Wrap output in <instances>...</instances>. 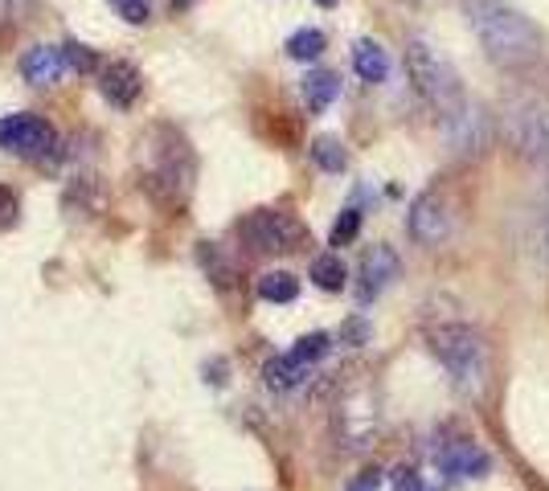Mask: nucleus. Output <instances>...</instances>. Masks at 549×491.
I'll list each match as a JSON object with an SVG mask.
<instances>
[{"label": "nucleus", "mask_w": 549, "mask_h": 491, "mask_svg": "<svg viewBox=\"0 0 549 491\" xmlns=\"http://www.w3.org/2000/svg\"><path fill=\"white\" fill-rule=\"evenodd\" d=\"M394 491H427V487H422V475L414 467H398L394 471Z\"/></svg>", "instance_id": "a878e982"}, {"label": "nucleus", "mask_w": 549, "mask_h": 491, "mask_svg": "<svg viewBox=\"0 0 549 491\" xmlns=\"http://www.w3.org/2000/svg\"><path fill=\"white\" fill-rule=\"evenodd\" d=\"M259 295L267 303H291L300 295V279L287 275V271H267V275H259Z\"/></svg>", "instance_id": "a211bd4d"}, {"label": "nucleus", "mask_w": 549, "mask_h": 491, "mask_svg": "<svg viewBox=\"0 0 549 491\" xmlns=\"http://www.w3.org/2000/svg\"><path fill=\"white\" fill-rule=\"evenodd\" d=\"M140 86H144V78L132 62H111L103 70V99L111 107H132L140 99Z\"/></svg>", "instance_id": "9b49d317"}, {"label": "nucleus", "mask_w": 549, "mask_h": 491, "mask_svg": "<svg viewBox=\"0 0 549 491\" xmlns=\"http://www.w3.org/2000/svg\"><path fill=\"white\" fill-rule=\"evenodd\" d=\"M357 234H361V209H353V205H349L341 217H336V226H332L328 242H332V246H349Z\"/></svg>", "instance_id": "5701e85b"}, {"label": "nucleus", "mask_w": 549, "mask_h": 491, "mask_svg": "<svg viewBox=\"0 0 549 491\" xmlns=\"http://www.w3.org/2000/svg\"><path fill=\"white\" fill-rule=\"evenodd\" d=\"M197 258H201V266H205V275L214 279L218 287H230V279H234V266L222 258V250H218L214 242H201V246H197Z\"/></svg>", "instance_id": "412c9836"}, {"label": "nucleus", "mask_w": 549, "mask_h": 491, "mask_svg": "<svg viewBox=\"0 0 549 491\" xmlns=\"http://www.w3.org/2000/svg\"><path fill=\"white\" fill-rule=\"evenodd\" d=\"M189 185H193V152H189V144L177 136V131H168L164 148H148L144 189L156 201H164V205H181Z\"/></svg>", "instance_id": "20e7f679"}, {"label": "nucleus", "mask_w": 549, "mask_h": 491, "mask_svg": "<svg viewBox=\"0 0 549 491\" xmlns=\"http://www.w3.org/2000/svg\"><path fill=\"white\" fill-rule=\"evenodd\" d=\"M451 230V217H447V205L435 197V193H422L410 209V234L422 242V246H439Z\"/></svg>", "instance_id": "0eeeda50"}, {"label": "nucleus", "mask_w": 549, "mask_h": 491, "mask_svg": "<svg viewBox=\"0 0 549 491\" xmlns=\"http://www.w3.org/2000/svg\"><path fill=\"white\" fill-rule=\"evenodd\" d=\"M328 348H332V340H328V332H308V336H300L295 340V356H300V361H308V365H316V361H324L328 356Z\"/></svg>", "instance_id": "4be33fe9"}, {"label": "nucleus", "mask_w": 549, "mask_h": 491, "mask_svg": "<svg viewBox=\"0 0 549 491\" xmlns=\"http://www.w3.org/2000/svg\"><path fill=\"white\" fill-rule=\"evenodd\" d=\"M115 9H119V17L128 25H144L148 21V0H115Z\"/></svg>", "instance_id": "393cba45"}, {"label": "nucleus", "mask_w": 549, "mask_h": 491, "mask_svg": "<svg viewBox=\"0 0 549 491\" xmlns=\"http://www.w3.org/2000/svg\"><path fill=\"white\" fill-rule=\"evenodd\" d=\"M353 70H357L361 82H386L390 58H386V50L377 46V41H357V46H353Z\"/></svg>", "instance_id": "4468645a"}, {"label": "nucleus", "mask_w": 549, "mask_h": 491, "mask_svg": "<svg viewBox=\"0 0 549 491\" xmlns=\"http://www.w3.org/2000/svg\"><path fill=\"white\" fill-rule=\"evenodd\" d=\"M324 33L320 29H300V33H291L287 37V54L295 58V62H316L320 54H324Z\"/></svg>", "instance_id": "6ab92c4d"}, {"label": "nucleus", "mask_w": 549, "mask_h": 491, "mask_svg": "<svg viewBox=\"0 0 549 491\" xmlns=\"http://www.w3.org/2000/svg\"><path fill=\"white\" fill-rule=\"evenodd\" d=\"M521 148L537 160H549V115L541 111H529L521 119Z\"/></svg>", "instance_id": "2eb2a0df"}, {"label": "nucleus", "mask_w": 549, "mask_h": 491, "mask_svg": "<svg viewBox=\"0 0 549 491\" xmlns=\"http://www.w3.org/2000/svg\"><path fill=\"white\" fill-rule=\"evenodd\" d=\"M62 58H66V70H74V74H91L99 62H95V50H87V46H78V41H66L62 46Z\"/></svg>", "instance_id": "b1692460"}, {"label": "nucleus", "mask_w": 549, "mask_h": 491, "mask_svg": "<svg viewBox=\"0 0 549 491\" xmlns=\"http://www.w3.org/2000/svg\"><path fill=\"white\" fill-rule=\"evenodd\" d=\"M345 491H382V471L377 467H369V471H361Z\"/></svg>", "instance_id": "cd10ccee"}, {"label": "nucleus", "mask_w": 549, "mask_h": 491, "mask_svg": "<svg viewBox=\"0 0 549 491\" xmlns=\"http://www.w3.org/2000/svg\"><path fill=\"white\" fill-rule=\"evenodd\" d=\"M443 123H447V140L455 144V152L476 156V152L488 148V119H484V111L463 107L459 115H451V119H443Z\"/></svg>", "instance_id": "1a4fd4ad"}, {"label": "nucleus", "mask_w": 549, "mask_h": 491, "mask_svg": "<svg viewBox=\"0 0 549 491\" xmlns=\"http://www.w3.org/2000/svg\"><path fill=\"white\" fill-rule=\"evenodd\" d=\"M308 373H312V365H308V361H300V356H295V352H287V356H271L267 369H263V381H267V389L287 393V389L300 385Z\"/></svg>", "instance_id": "ddd939ff"}, {"label": "nucleus", "mask_w": 549, "mask_h": 491, "mask_svg": "<svg viewBox=\"0 0 549 491\" xmlns=\"http://www.w3.org/2000/svg\"><path fill=\"white\" fill-rule=\"evenodd\" d=\"M398 275H402L398 254L390 246H382V242L369 246L365 258H361V299H373L377 291H386Z\"/></svg>", "instance_id": "6e6552de"}, {"label": "nucleus", "mask_w": 549, "mask_h": 491, "mask_svg": "<svg viewBox=\"0 0 549 491\" xmlns=\"http://www.w3.org/2000/svg\"><path fill=\"white\" fill-rule=\"evenodd\" d=\"M238 234L246 238L250 250H259V254H287V250H300L304 246V226L295 221L291 213H275V209H259V213H250Z\"/></svg>", "instance_id": "39448f33"}, {"label": "nucleus", "mask_w": 549, "mask_h": 491, "mask_svg": "<svg viewBox=\"0 0 549 491\" xmlns=\"http://www.w3.org/2000/svg\"><path fill=\"white\" fill-rule=\"evenodd\" d=\"M406 66H410V78H414V86H418V95L427 99L443 119H451V115H459L463 107H468V99H463V82H459V74H455L431 46H422V41H410Z\"/></svg>", "instance_id": "7ed1b4c3"}, {"label": "nucleus", "mask_w": 549, "mask_h": 491, "mask_svg": "<svg viewBox=\"0 0 549 491\" xmlns=\"http://www.w3.org/2000/svg\"><path fill=\"white\" fill-rule=\"evenodd\" d=\"M173 5H177V9H185V5H193V0H173Z\"/></svg>", "instance_id": "7c9ffc66"}, {"label": "nucleus", "mask_w": 549, "mask_h": 491, "mask_svg": "<svg viewBox=\"0 0 549 491\" xmlns=\"http://www.w3.org/2000/svg\"><path fill=\"white\" fill-rule=\"evenodd\" d=\"M0 148L13 156H25V160H41L58 148V136H54V127L37 115H5L0 119Z\"/></svg>", "instance_id": "423d86ee"}, {"label": "nucleus", "mask_w": 549, "mask_h": 491, "mask_svg": "<svg viewBox=\"0 0 549 491\" xmlns=\"http://www.w3.org/2000/svg\"><path fill=\"white\" fill-rule=\"evenodd\" d=\"M439 467H443V475H451V479H480V475H488V455L480 451V446H472V442H451L447 451H439Z\"/></svg>", "instance_id": "9d476101"}, {"label": "nucleus", "mask_w": 549, "mask_h": 491, "mask_svg": "<svg viewBox=\"0 0 549 491\" xmlns=\"http://www.w3.org/2000/svg\"><path fill=\"white\" fill-rule=\"evenodd\" d=\"M336 95H341V82H336V74H328V70H312V74L304 78V103H308L312 111L332 107Z\"/></svg>", "instance_id": "dca6fc26"}, {"label": "nucleus", "mask_w": 549, "mask_h": 491, "mask_svg": "<svg viewBox=\"0 0 549 491\" xmlns=\"http://www.w3.org/2000/svg\"><path fill=\"white\" fill-rule=\"evenodd\" d=\"M316 5H320V9H332V5H336V0H316Z\"/></svg>", "instance_id": "c756f323"}, {"label": "nucleus", "mask_w": 549, "mask_h": 491, "mask_svg": "<svg viewBox=\"0 0 549 491\" xmlns=\"http://www.w3.org/2000/svg\"><path fill=\"white\" fill-rule=\"evenodd\" d=\"M468 13H472V25L484 41V50L496 66H509V70H521L537 58L541 50V37L537 29L509 5L500 0H468Z\"/></svg>", "instance_id": "f257e3e1"}, {"label": "nucleus", "mask_w": 549, "mask_h": 491, "mask_svg": "<svg viewBox=\"0 0 549 491\" xmlns=\"http://www.w3.org/2000/svg\"><path fill=\"white\" fill-rule=\"evenodd\" d=\"M345 262L336 258V254H316L312 258V283L320 287V291H341L345 287Z\"/></svg>", "instance_id": "f3484780"}, {"label": "nucleus", "mask_w": 549, "mask_h": 491, "mask_svg": "<svg viewBox=\"0 0 549 491\" xmlns=\"http://www.w3.org/2000/svg\"><path fill=\"white\" fill-rule=\"evenodd\" d=\"M431 348L435 356L447 365L451 381L459 393L468 397H480L484 381H488V348H484V336L468 324H447V328H435L431 332Z\"/></svg>", "instance_id": "f03ea898"}, {"label": "nucleus", "mask_w": 549, "mask_h": 491, "mask_svg": "<svg viewBox=\"0 0 549 491\" xmlns=\"http://www.w3.org/2000/svg\"><path fill=\"white\" fill-rule=\"evenodd\" d=\"M312 160H316V168H324V172H345V164H349L345 144L336 140V136H320V140L312 144Z\"/></svg>", "instance_id": "aec40b11"}, {"label": "nucleus", "mask_w": 549, "mask_h": 491, "mask_svg": "<svg viewBox=\"0 0 549 491\" xmlns=\"http://www.w3.org/2000/svg\"><path fill=\"white\" fill-rule=\"evenodd\" d=\"M66 74V58H62V50H54V46H33L25 58H21V78L29 82V86H50V82H58Z\"/></svg>", "instance_id": "f8f14e48"}, {"label": "nucleus", "mask_w": 549, "mask_h": 491, "mask_svg": "<svg viewBox=\"0 0 549 491\" xmlns=\"http://www.w3.org/2000/svg\"><path fill=\"white\" fill-rule=\"evenodd\" d=\"M13 221H17V197H13V189L0 185V230L13 226Z\"/></svg>", "instance_id": "bb28decb"}, {"label": "nucleus", "mask_w": 549, "mask_h": 491, "mask_svg": "<svg viewBox=\"0 0 549 491\" xmlns=\"http://www.w3.org/2000/svg\"><path fill=\"white\" fill-rule=\"evenodd\" d=\"M341 336H345L349 344H365V340H369V324H365V320H349Z\"/></svg>", "instance_id": "c85d7f7f"}]
</instances>
